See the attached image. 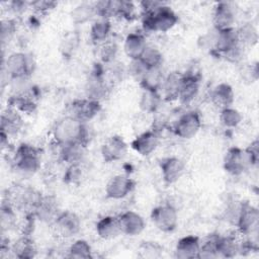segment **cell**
Returning <instances> with one entry per match:
<instances>
[{
  "label": "cell",
  "instance_id": "f35d334b",
  "mask_svg": "<svg viewBox=\"0 0 259 259\" xmlns=\"http://www.w3.org/2000/svg\"><path fill=\"white\" fill-rule=\"evenodd\" d=\"M95 15L94 5L91 3H81L76 6L72 12L71 17L72 20L77 24H82L89 21Z\"/></svg>",
  "mask_w": 259,
  "mask_h": 259
},
{
  "label": "cell",
  "instance_id": "ee69618b",
  "mask_svg": "<svg viewBox=\"0 0 259 259\" xmlns=\"http://www.w3.org/2000/svg\"><path fill=\"white\" fill-rule=\"evenodd\" d=\"M147 69L148 68L145 66V64L140 59L132 60L130 62L128 66L126 67L127 74L130 76H132L134 79H136L138 82H140V80L142 79V77L146 73Z\"/></svg>",
  "mask_w": 259,
  "mask_h": 259
},
{
  "label": "cell",
  "instance_id": "f546056e",
  "mask_svg": "<svg viewBox=\"0 0 259 259\" xmlns=\"http://www.w3.org/2000/svg\"><path fill=\"white\" fill-rule=\"evenodd\" d=\"M241 242L233 235L219 236L218 255L223 258H233L240 254Z\"/></svg>",
  "mask_w": 259,
  "mask_h": 259
},
{
  "label": "cell",
  "instance_id": "52a82bcc",
  "mask_svg": "<svg viewBox=\"0 0 259 259\" xmlns=\"http://www.w3.org/2000/svg\"><path fill=\"white\" fill-rule=\"evenodd\" d=\"M51 225L54 233L59 238L70 239L79 234L82 223L77 213L70 210H63Z\"/></svg>",
  "mask_w": 259,
  "mask_h": 259
},
{
  "label": "cell",
  "instance_id": "cb8c5ba5",
  "mask_svg": "<svg viewBox=\"0 0 259 259\" xmlns=\"http://www.w3.org/2000/svg\"><path fill=\"white\" fill-rule=\"evenodd\" d=\"M235 99V93L232 86L228 83L215 85L209 93V100L213 106L220 110L232 106Z\"/></svg>",
  "mask_w": 259,
  "mask_h": 259
},
{
  "label": "cell",
  "instance_id": "bcb514c9",
  "mask_svg": "<svg viewBox=\"0 0 259 259\" xmlns=\"http://www.w3.org/2000/svg\"><path fill=\"white\" fill-rule=\"evenodd\" d=\"M57 4L58 3L55 1H46V0L32 1V2H29V8L33 9V11L37 14H47L52 9H54L57 6Z\"/></svg>",
  "mask_w": 259,
  "mask_h": 259
},
{
  "label": "cell",
  "instance_id": "7c38bea8",
  "mask_svg": "<svg viewBox=\"0 0 259 259\" xmlns=\"http://www.w3.org/2000/svg\"><path fill=\"white\" fill-rule=\"evenodd\" d=\"M100 110L101 103L99 101L85 97L83 99L74 100L70 105L68 114L87 123L94 118L100 112Z\"/></svg>",
  "mask_w": 259,
  "mask_h": 259
},
{
  "label": "cell",
  "instance_id": "7a4b0ae2",
  "mask_svg": "<svg viewBox=\"0 0 259 259\" xmlns=\"http://www.w3.org/2000/svg\"><path fill=\"white\" fill-rule=\"evenodd\" d=\"M258 153V144L256 143H252L246 149L230 148L224 158V168L229 174L239 176L249 168L257 165Z\"/></svg>",
  "mask_w": 259,
  "mask_h": 259
},
{
  "label": "cell",
  "instance_id": "b9f144b4",
  "mask_svg": "<svg viewBox=\"0 0 259 259\" xmlns=\"http://www.w3.org/2000/svg\"><path fill=\"white\" fill-rule=\"evenodd\" d=\"M137 6L132 1L119 0L116 4L115 17H120L125 20H133L137 16Z\"/></svg>",
  "mask_w": 259,
  "mask_h": 259
},
{
  "label": "cell",
  "instance_id": "ba28073f",
  "mask_svg": "<svg viewBox=\"0 0 259 259\" xmlns=\"http://www.w3.org/2000/svg\"><path fill=\"white\" fill-rule=\"evenodd\" d=\"M235 225L242 235H256L259 227L258 208L249 202H241Z\"/></svg>",
  "mask_w": 259,
  "mask_h": 259
},
{
  "label": "cell",
  "instance_id": "ac0fdd59",
  "mask_svg": "<svg viewBox=\"0 0 259 259\" xmlns=\"http://www.w3.org/2000/svg\"><path fill=\"white\" fill-rule=\"evenodd\" d=\"M117 218L120 232L125 236L136 237L140 235L146 228V222L144 218L134 210H125L121 212Z\"/></svg>",
  "mask_w": 259,
  "mask_h": 259
},
{
  "label": "cell",
  "instance_id": "9a60e30c",
  "mask_svg": "<svg viewBox=\"0 0 259 259\" xmlns=\"http://www.w3.org/2000/svg\"><path fill=\"white\" fill-rule=\"evenodd\" d=\"M109 89V81L106 79L105 75L99 71L92 73L86 81L85 93L87 98L100 102L107 96Z\"/></svg>",
  "mask_w": 259,
  "mask_h": 259
},
{
  "label": "cell",
  "instance_id": "3957f363",
  "mask_svg": "<svg viewBox=\"0 0 259 259\" xmlns=\"http://www.w3.org/2000/svg\"><path fill=\"white\" fill-rule=\"evenodd\" d=\"M13 170L22 177L34 175L40 168L39 150L28 144L20 145L12 158Z\"/></svg>",
  "mask_w": 259,
  "mask_h": 259
},
{
  "label": "cell",
  "instance_id": "8992f818",
  "mask_svg": "<svg viewBox=\"0 0 259 259\" xmlns=\"http://www.w3.org/2000/svg\"><path fill=\"white\" fill-rule=\"evenodd\" d=\"M32 57L24 52H13L4 61L3 69L11 81L27 80L33 71Z\"/></svg>",
  "mask_w": 259,
  "mask_h": 259
},
{
  "label": "cell",
  "instance_id": "4dcf8cb0",
  "mask_svg": "<svg viewBox=\"0 0 259 259\" xmlns=\"http://www.w3.org/2000/svg\"><path fill=\"white\" fill-rule=\"evenodd\" d=\"M165 75L163 74L162 67L156 68H149L147 69L146 73L140 80V85L143 90H150V91H160L163 80Z\"/></svg>",
  "mask_w": 259,
  "mask_h": 259
},
{
  "label": "cell",
  "instance_id": "60d3db41",
  "mask_svg": "<svg viewBox=\"0 0 259 259\" xmlns=\"http://www.w3.org/2000/svg\"><path fill=\"white\" fill-rule=\"evenodd\" d=\"M84 175L82 163H74L67 166L64 173V181L69 185H77L81 182Z\"/></svg>",
  "mask_w": 259,
  "mask_h": 259
},
{
  "label": "cell",
  "instance_id": "4316f807",
  "mask_svg": "<svg viewBox=\"0 0 259 259\" xmlns=\"http://www.w3.org/2000/svg\"><path fill=\"white\" fill-rule=\"evenodd\" d=\"M96 235L102 240H112L121 234L118 218L105 215L97 221L95 225Z\"/></svg>",
  "mask_w": 259,
  "mask_h": 259
},
{
  "label": "cell",
  "instance_id": "7402d4cb",
  "mask_svg": "<svg viewBox=\"0 0 259 259\" xmlns=\"http://www.w3.org/2000/svg\"><path fill=\"white\" fill-rule=\"evenodd\" d=\"M147 40L142 32H130L123 39V53L124 55L132 60H138L143 55L144 51L147 48Z\"/></svg>",
  "mask_w": 259,
  "mask_h": 259
},
{
  "label": "cell",
  "instance_id": "2e32d148",
  "mask_svg": "<svg viewBox=\"0 0 259 259\" xmlns=\"http://www.w3.org/2000/svg\"><path fill=\"white\" fill-rule=\"evenodd\" d=\"M160 143V137L154 130H148L139 134L131 143L132 149L143 157L153 154Z\"/></svg>",
  "mask_w": 259,
  "mask_h": 259
},
{
  "label": "cell",
  "instance_id": "e0dca14e",
  "mask_svg": "<svg viewBox=\"0 0 259 259\" xmlns=\"http://www.w3.org/2000/svg\"><path fill=\"white\" fill-rule=\"evenodd\" d=\"M160 170L163 181L170 185L177 182L182 177L185 172V163L179 157H167L161 160Z\"/></svg>",
  "mask_w": 259,
  "mask_h": 259
},
{
  "label": "cell",
  "instance_id": "8d00e7d4",
  "mask_svg": "<svg viewBox=\"0 0 259 259\" xmlns=\"http://www.w3.org/2000/svg\"><path fill=\"white\" fill-rule=\"evenodd\" d=\"M138 256L144 259H158L163 256L164 248L154 241H144L138 247Z\"/></svg>",
  "mask_w": 259,
  "mask_h": 259
},
{
  "label": "cell",
  "instance_id": "d590c367",
  "mask_svg": "<svg viewBox=\"0 0 259 259\" xmlns=\"http://www.w3.org/2000/svg\"><path fill=\"white\" fill-rule=\"evenodd\" d=\"M97 57L99 61L104 65H109L114 62L117 52L118 46L113 40H106L100 45H97Z\"/></svg>",
  "mask_w": 259,
  "mask_h": 259
},
{
  "label": "cell",
  "instance_id": "30bf717a",
  "mask_svg": "<svg viewBox=\"0 0 259 259\" xmlns=\"http://www.w3.org/2000/svg\"><path fill=\"white\" fill-rule=\"evenodd\" d=\"M201 124L199 113L195 110H188L177 118L173 125V133L180 139L189 140L197 135Z\"/></svg>",
  "mask_w": 259,
  "mask_h": 259
},
{
  "label": "cell",
  "instance_id": "f6af8a7d",
  "mask_svg": "<svg viewBox=\"0 0 259 259\" xmlns=\"http://www.w3.org/2000/svg\"><path fill=\"white\" fill-rule=\"evenodd\" d=\"M78 44H79L78 35L74 32H70V33H67L63 38L61 48L65 55H69V54H72L74 50H76V48L78 47Z\"/></svg>",
  "mask_w": 259,
  "mask_h": 259
},
{
  "label": "cell",
  "instance_id": "d4e9b609",
  "mask_svg": "<svg viewBox=\"0 0 259 259\" xmlns=\"http://www.w3.org/2000/svg\"><path fill=\"white\" fill-rule=\"evenodd\" d=\"M200 88V81L196 75L184 74V79L179 91L178 99L181 104L189 105L198 95Z\"/></svg>",
  "mask_w": 259,
  "mask_h": 259
},
{
  "label": "cell",
  "instance_id": "d6986e66",
  "mask_svg": "<svg viewBox=\"0 0 259 259\" xmlns=\"http://www.w3.org/2000/svg\"><path fill=\"white\" fill-rule=\"evenodd\" d=\"M61 211L58 199L55 196L42 195L35 207L33 215L44 223L52 224Z\"/></svg>",
  "mask_w": 259,
  "mask_h": 259
},
{
  "label": "cell",
  "instance_id": "8fae6325",
  "mask_svg": "<svg viewBox=\"0 0 259 259\" xmlns=\"http://www.w3.org/2000/svg\"><path fill=\"white\" fill-rule=\"evenodd\" d=\"M135 184V181L126 175H114L105 185V195L107 198L113 200L123 199L134 190Z\"/></svg>",
  "mask_w": 259,
  "mask_h": 259
},
{
  "label": "cell",
  "instance_id": "9c48e42d",
  "mask_svg": "<svg viewBox=\"0 0 259 259\" xmlns=\"http://www.w3.org/2000/svg\"><path fill=\"white\" fill-rule=\"evenodd\" d=\"M151 221L159 231L171 233L177 228L178 212L176 208L169 203L160 204L152 209Z\"/></svg>",
  "mask_w": 259,
  "mask_h": 259
},
{
  "label": "cell",
  "instance_id": "1f68e13d",
  "mask_svg": "<svg viewBox=\"0 0 259 259\" xmlns=\"http://www.w3.org/2000/svg\"><path fill=\"white\" fill-rule=\"evenodd\" d=\"M236 30L237 40L244 49L254 47L258 41V30L251 22H246L238 27Z\"/></svg>",
  "mask_w": 259,
  "mask_h": 259
},
{
  "label": "cell",
  "instance_id": "ffe728a7",
  "mask_svg": "<svg viewBox=\"0 0 259 259\" xmlns=\"http://www.w3.org/2000/svg\"><path fill=\"white\" fill-rule=\"evenodd\" d=\"M23 127V118L21 113L15 108L8 106L1 114V133L9 138L18 135Z\"/></svg>",
  "mask_w": 259,
  "mask_h": 259
},
{
  "label": "cell",
  "instance_id": "44dd1931",
  "mask_svg": "<svg viewBox=\"0 0 259 259\" xmlns=\"http://www.w3.org/2000/svg\"><path fill=\"white\" fill-rule=\"evenodd\" d=\"M200 240L194 235H188L180 238L174 249V256L178 259L198 258Z\"/></svg>",
  "mask_w": 259,
  "mask_h": 259
},
{
  "label": "cell",
  "instance_id": "f1b7e54d",
  "mask_svg": "<svg viewBox=\"0 0 259 259\" xmlns=\"http://www.w3.org/2000/svg\"><path fill=\"white\" fill-rule=\"evenodd\" d=\"M10 252L14 257L20 259H30L36 256L35 245L27 235H23L15 240L10 246Z\"/></svg>",
  "mask_w": 259,
  "mask_h": 259
},
{
  "label": "cell",
  "instance_id": "6da1fadb",
  "mask_svg": "<svg viewBox=\"0 0 259 259\" xmlns=\"http://www.w3.org/2000/svg\"><path fill=\"white\" fill-rule=\"evenodd\" d=\"M86 122L67 114L59 118L52 128V140L56 146H63L73 143L87 145L89 131Z\"/></svg>",
  "mask_w": 259,
  "mask_h": 259
},
{
  "label": "cell",
  "instance_id": "74e56055",
  "mask_svg": "<svg viewBox=\"0 0 259 259\" xmlns=\"http://www.w3.org/2000/svg\"><path fill=\"white\" fill-rule=\"evenodd\" d=\"M220 235L211 234L200 242V248L198 252V258L200 259H212L218 258V239Z\"/></svg>",
  "mask_w": 259,
  "mask_h": 259
},
{
  "label": "cell",
  "instance_id": "484cf974",
  "mask_svg": "<svg viewBox=\"0 0 259 259\" xmlns=\"http://www.w3.org/2000/svg\"><path fill=\"white\" fill-rule=\"evenodd\" d=\"M87 145L82 143H73L63 146H57L59 159L67 165L74 163H82Z\"/></svg>",
  "mask_w": 259,
  "mask_h": 259
},
{
  "label": "cell",
  "instance_id": "277c9868",
  "mask_svg": "<svg viewBox=\"0 0 259 259\" xmlns=\"http://www.w3.org/2000/svg\"><path fill=\"white\" fill-rule=\"evenodd\" d=\"M178 22L177 14L166 4L157 10L143 14L142 25L145 31L149 32H167L171 30Z\"/></svg>",
  "mask_w": 259,
  "mask_h": 259
},
{
  "label": "cell",
  "instance_id": "836d02e7",
  "mask_svg": "<svg viewBox=\"0 0 259 259\" xmlns=\"http://www.w3.org/2000/svg\"><path fill=\"white\" fill-rule=\"evenodd\" d=\"M67 257L75 259H88L93 257L91 245L84 239H77L67 249Z\"/></svg>",
  "mask_w": 259,
  "mask_h": 259
},
{
  "label": "cell",
  "instance_id": "4fadbf2b",
  "mask_svg": "<svg viewBox=\"0 0 259 259\" xmlns=\"http://www.w3.org/2000/svg\"><path fill=\"white\" fill-rule=\"evenodd\" d=\"M126 142L117 135L107 138L101 145V157L106 163H112L123 159L127 153Z\"/></svg>",
  "mask_w": 259,
  "mask_h": 259
},
{
  "label": "cell",
  "instance_id": "5bb4252c",
  "mask_svg": "<svg viewBox=\"0 0 259 259\" xmlns=\"http://www.w3.org/2000/svg\"><path fill=\"white\" fill-rule=\"evenodd\" d=\"M236 13L234 7L229 2H219L212 12V24L214 30H228L235 28Z\"/></svg>",
  "mask_w": 259,
  "mask_h": 259
},
{
  "label": "cell",
  "instance_id": "5b68a950",
  "mask_svg": "<svg viewBox=\"0 0 259 259\" xmlns=\"http://www.w3.org/2000/svg\"><path fill=\"white\" fill-rule=\"evenodd\" d=\"M41 194L35 189L25 186L17 185L10 190L7 201L13 206L15 210L21 211L27 215H33L35 207L41 198Z\"/></svg>",
  "mask_w": 259,
  "mask_h": 259
},
{
  "label": "cell",
  "instance_id": "83f0119b",
  "mask_svg": "<svg viewBox=\"0 0 259 259\" xmlns=\"http://www.w3.org/2000/svg\"><path fill=\"white\" fill-rule=\"evenodd\" d=\"M112 25L110 19L97 17L90 26L89 37L94 45H100L109 39Z\"/></svg>",
  "mask_w": 259,
  "mask_h": 259
},
{
  "label": "cell",
  "instance_id": "7bdbcfd3",
  "mask_svg": "<svg viewBox=\"0 0 259 259\" xmlns=\"http://www.w3.org/2000/svg\"><path fill=\"white\" fill-rule=\"evenodd\" d=\"M17 26L16 21L13 18H6L3 19L1 22V40L2 45L5 42H9L10 39L13 37L14 33L16 32Z\"/></svg>",
  "mask_w": 259,
  "mask_h": 259
},
{
  "label": "cell",
  "instance_id": "603a6c76",
  "mask_svg": "<svg viewBox=\"0 0 259 259\" xmlns=\"http://www.w3.org/2000/svg\"><path fill=\"white\" fill-rule=\"evenodd\" d=\"M183 79L184 74L177 71L165 75L160 89L162 91V99L166 101H176L178 99Z\"/></svg>",
  "mask_w": 259,
  "mask_h": 259
},
{
  "label": "cell",
  "instance_id": "7dc6e473",
  "mask_svg": "<svg viewBox=\"0 0 259 259\" xmlns=\"http://www.w3.org/2000/svg\"><path fill=\"white\" fill-rule=\"evenodd\" d=\"M27 8H29V2H26V1L14 0V1L8 2V10L15 16L25 12Z\"/></svg>",
  "mask_w": 259,
  "mask_h": 259
},
{
  "label": "cell",
  "instance_id": "d6a6232c",
  "mask_svg": "<svg viewBox=\"0 0 259 259\" xmlns=\"http://www.w3.org/2000/svg\"><path fill=\"white\" fill-rule=\"evenodd\" d=\"M162 100V96L158 91L143 90L139 101V105L144 112L154 113L159 108Z\"/></svg>",
  "mask_w": 259,
  "mask_h": 259
},
{
  "label": "cell",
  "instance_id": "e575fe53",
  "mask_svg": "<svg viewBox=\"0 0 259 259\" xmlns=\"http://www.w3.org/2000/svg\"><path fill=\"white\" fill-rule=\"evenodd\" d=\"M219 119L221 124L226 128H236L241 124L243 116L238 109L229 106L220 110Z\"/></svg>",
  "mask_w": 259,
  "mask_h": 259
},
{
  "label": "cell",
  "instance_id": "ab89813d",
  "mask_svg": "<svg viewBox=\"0 0 259 259\" xmlns=\"http://www.w3.org/2000/svg\"><path fill=\"white\" fill-rule=\"evenodd\" d=\"M140 60L145 64V66L149 68L162 67L163 63V55L159 49L153 46H147Z\"/></svg>",
  "mask_w": 259,
  "mask_h": 259
},
{
  "label": "cell",
  "instance_id": "c3c4849f",
  "mask_svg": "<svg viewBox=\"0 0 259 259\" xmlns=\"http://www.w3.org/2000/svg\"><path fill=\"white\" fill-rule=\"evenodd\" d=\"M244 71L246 72L244 74V76H245V78L248 81L255 82L258 79V67H257V64H254V65H251V66L247 67Z\"/></svg>",
  "mask_w": 259,
  "mask_h": 259
}]
</instances>
